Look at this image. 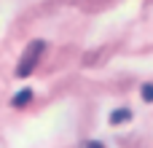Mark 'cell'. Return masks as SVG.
Here are the masks:
<instances>
[{"mask_svg": "<svg viewBox=\"0 0 153 148\" xmlns=\"http://www.w3.org/2000/svg\"><path fill=\"white\" fill-rule=\"evenodd\" d=\"M43 49H46V43H43V40H32V43L27 46V51H24V57H22L19 67H16V75H19V78H27V75L35 70V65H38V59H40Z\"/></svg>", "mask_w": 153, "mask_h": 148, "instance_id": "cell-1", "label": "cell"}, {"mask_svg": "<svg viewBox=\"0 0 153 148\" xmlns=\"http://www.w3.org/2000/svg\"><path fill=\"white\" fill-rule=\"evenodd\" d=\"M132 119V111L129 108H116L113 113H110V124H124V121H129Z\"/></svg>", "mask_w": 153, "mask_h": 148, "instance_id": "cell-2", "label": "cell"}, {"mask_svg": "<svg viewBox=\"0 0 153 148\" xmlns=\"http://www.w3.org/2000/svg\"><path fill=\"white\" fill-rule=\"evenodd\" d=\"M30 100H32V92H30V89H22V92H16V94H13V100H11V102H13L16 108H22V105H27Z\"/></svg>", "mask_w": 153, "mask_h": 148, "instance_id": "cell-3", "label": "cell"}, {"mask_svg": "<svg viewBox=\"0 0 153 148\" xmlns=\"http://www.w3.org/2000/svg\"><path fill=\"white\" fill-rule=\"evenodd\" d=\"M140 94H143L145 102H153V84H145V86L140 89Z\"/></svg>", "mask_w": 153, "mask_h": 148, "instance_id": "cell-4", "label": "cell"}]
</instances>
